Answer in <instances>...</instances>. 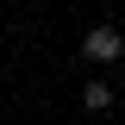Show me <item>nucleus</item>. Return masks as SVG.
<instances>
[{
    "label": "nucleus",
    "mask_w": 125,
    "mask_h": 125,
    "mask_svg": "<svg viewBox=\"0 0 125 125\" xmlns=\"http://www.w3.org/2000/svg\"><path fill=\"white\" fill-rule=\"evenodd\" d=\"M81 50H88V62H113V56H125V38H119L113 25H94Z\"/></svg>",
    "instance_id": "nucleus-1"
},
{
    "label": "nucleus",
    "mask_w": 125,
    "mask_h": 125,
    "mask_svg": "<svg viewBox=\"0 0 125 125\" xmlns=\"http://www.w3.org/2000/svg\"><path fill=\"white\" fill-rule=\"evenodd\" d=\"M81 100L100 113V106H113V88H106V81H88V88H81Z\"/></svg>",
    "instance_id": "nucleus-2"
},
{
    "label": "nucleus",
    "mask_w": 125,
    "mask_h": 125,
    "mask_svg": "<svg viewBox=\"0 0 125 125\" xmlns=\"http://www.w3.org/2000/svg\"><path fill=\"white\" fill-rule=\"evenodd\" d=\"M119 94H125V75H119Z\"/></svg>",
    "instance_id": "nucleus-3"
}]
</instances>
